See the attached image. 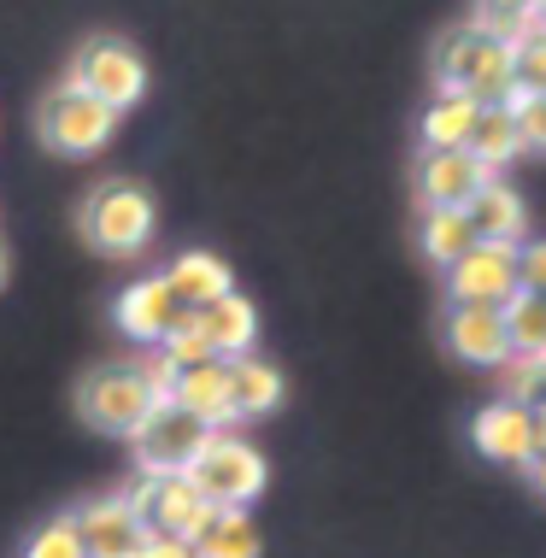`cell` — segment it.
I'll return each mask as SVG.
<instances>
[{"mask_svg":"<svg viewBox=\"0 0 546 558\" xmlns=\"http://www.w3.org/2000/svg\"><path fill=\"white\" fill-rule=\"evenodd\" d=\"M464 213H470L476 241H499V247H518V241H529V206H523V194L511 189V183H499V177H488V183L470 194Z\"/></svg>","mask_w":546,"mask_h":558,"instance_id":"obj_17","label":"cell"},{"mask_svg":"<svg viewBox=\"0 0 546 558\" xmlns=\"http://www.w3.org/2000/svg\"><path fill=\"white\" fill-rule=\"evenodd\" d=\"M194 558H259V530H253L247 506H211L201 530L189 535Z\"/></svg>","mask_w":546,"mask_h":558,"instance_id":"obj_18","label":"cell"},{"mask_svg":"<svg viewBox=\"0 0 546 558\" xmlns=\"http://www.w3.org/2000/svg\"><path fill=\"white\" fill-rule=\"evenodd\" d=\"M518 289L546 294V241H518Z\"/></svg>","mask_w":546,"mask_h":558,"instance_id":"obj_29","label":"cell"},{"mask_svg":"<svg viewBox=\"0 0 546 558\" xmlns=\"http://www.w3.org/2000/svg\"><path fill=\"white\" fill-rule=\"evenodd\" d=\"M529 417H535V452H541V447H546V400L529 405Z\"/></svg>","mask_w":546,"mask_h":558,"instance_id":"obj_33","label":"cell"},{"mask_svg":"<svg viewBox=\"0 0 546 558\" xmlns=\"http://www.w3.org/2000/svg\"><path fill=\"white\" fill-rule=\"evenodd\" d=\"M36 130H41V142H48L53 154H65V159H88V154H100V147L112 142L118 112L106 107V100L88 95L83 83H71V77H65L48 100H41Z\"/></svg>","mask_w":546,"mask_h":558,"instance_id":"obj_4","label":"cell"},{"mask_svg":"<svg viewBox=\"0 0 546 558\" xmlns=\"http://www.w3.org/2000/svg\"><path fill=\"white\" fill-rule=\"evenodd\" d=\"M535 376H541V400H546V353H535Z\"/></svg>","mask_w":546,"mask_h":558,"instance_id":"obj_35","label":"cell"},{"mask_svg":"<svg viewBox=\"0 0 546 558\" xmlns=\"http://www.w3.org/2000/svg\"><path fill=\"white\" fill-rule=\"evenodd\" d=\"M482 12H499V19H529V0H476Z\"/></svg>","mask_w":546,"mask_h":558,"instance_id":"obj_31","label":"cell"},{"mask_svg":"<svg viewBox=\"0 0 546 558\" xmlns=\"http://www.w3.org/2000/svg\"><path fill=\"white\" fill-rule=\"evenodd\" d=\"M506 336H511V353H546V294H529V289H518L506 300Z\"/></svg>","mask_w":546,"mask_h":558,"instance_id":"obj_24","label":"cell"},{"mask_svg":"<svg viewBox=\"0 0 546 558\" xmlns=\"http://www.w3.org/2000/svg\"><path fill=\"white\" fill-rule=\"evenodd\" d=\"M488 177V171L470 147H423V159H417V201L423 206H464L470 194H476Z\"/></svg>","mask_w":546,"mask_h":558,"instance_id":"obj_14","label":"cell"},{"mask_svg":"<svg viewBox=\"0 0 546 558\" xmlns=\"http://www.w3.org/2000/svg\"><path fill=\"white\" fill-rule=\"evenodd\" d=\"M417 247L429 265H452L459 253L476 247V230H470V213L464 206H423V223H417Z\"/></svg>","mask_w":546,"mask_h":558,"instance_id":"obj_20","label":"cell"},{"mask_svg":"<svg viewBox=\"0 0 546 558\" xmlns=\"http://www.w3.org/2000/svg\"><path fill=\"white\" fill-rule=\"evenodd\" d=\"M124 500L135 506V518H142L147 535H177V541H189L201 530V518L211 511L189 471H142V482H135Z\"/></svg>","mask_w":546,"mask_h":558,"instance_id":"obj_6","label":"cell"},{"mask_svg":"<svg viewBox=\"0 0 546 558\" xmlns=\"http://www.w3.org/2000/svg\"><path fill=\"white\" fill-rule=\"evenodd\" d=\"M499 388H506V395H499V400L535 405V400H541V376H535V359H529V353H511L506 365H499Z\"/></svg>","mask_w":546,"mask_h":558,"instance_id":"obj_27","label":"cell"},{"mask_svg":"<svg viewBox=\"0 0 546 558\" xmlns=\"http://www.w3.org/2000/svg\"><path fill=\"white\" fill-rule=\"evenodd\" d=\"M194 488L206 494V506H253L265 494V459L253 452V441H241V435H218L211 429V441L194 452L189 464Z\"/></svg>","mask_w":546,"mask_h":558,"instance_id":"obj_5","label":"cell"},{"mask_svg":"<svg viewBox=\"0 0 546 558\" xmlns=\"http://www.w3.org/2000/svg\"><path fill=\"white\" fill-rule=\"evenodd\" d=\"M476 112H482V100L476 95H464V88H441V95L429 100V112H423V147H464L470 142V130H476Z\"/></svg>","mask_w":546,"mask_h":558,"instance_id":"obj_21","label":"cell"},{"mask_svg":"<svg viewBox=\"0 0 546 558\" xmlns=\"http://www.w3.org/2000/svg\"><path fill=\"white\" fill-rule=\"evenodd\" d=\"M112 318H118V329H124V336L159 347L165 336H177V329L194 324V306H182L165 277H142V282H130V289L118 294Z\"/></svg>","mask_w":546,"mask_h":558,"instance_id":"obj_11","label":"cell"},{"mask_svg":"<svg viewBox=\"0 0 546 558\" xmlns=\"http://www.w3.org/2000/svg\"><path fill=\"white\" fill-rule=\"evenodd\" d=\"M230 400H235V417H265L282 405V371L265 365V359L241 353L230 359Z\"/></svg>","mask_w":546,"mask_h":558,"instance_id":"obj_22","label":"cell"},{"mask_svg":"<svg viewBox=\"0 0 546 558\" xmlns=\"http://www.w3.org/2000/svg\"><path fill=\"white\" fill-rule=\"evenodd\" d=\"M523 476H529V482H535V494H546V447H541V452H535V459H529V464H523Z\"/></svg>","mask_w":546,"mask_h":558,"instance_id":"obj_32","label":"cell"},{"mask_svg":"<svg viewBox=\"0 0 546 558\" xmlns=\"http://www.w3.org/2000/svg\"><path fill=\"white\" fill-rule=\"evenodd\" d=\"M0 282H7V247H0Z\"/></svg>","mask_w":546,"mask_h":558,"instance_id":"obj_36","label":"cell"},{"mask_svg":"<svg viewBox=\"0 0 546 558\" xmlns=\"http://www.w3.org/2000/svg\"><path fill=\"white\" fill-rule=\"evenodd\" d=\"M154 405H159L154 365H100V371H88V383L77 388L83 424L100 429V435H135Z\"/></svg>","mask_w":546,"mask_h":558,"instance_id":"obj_3","label":"cell"},{"mask_svg":"<svg viewBox=\"0 0 546 558\" xmlns=\"http://www.w3.org/2000/svg\"><path fill=\"white\" fill-rule=\"evenodd\" d=\"M511 77H518V95H546V29H529L511 41Z\"/></svg>","mask_w":546,"mask_h":558,"instance_id":"obj_25","label":"cell"},{"mask_svg":"<svg viewBox=\"0 0 546 558\" xmlns=\"http://www.w3.org/2000/svg\"><path fill=\"white\" fill-rule=\"evenodd\" d=\"M71 523H77V541L88 558H135L147 547V530L142 518H135V506L124 494H95V500H83L71 511Z\"/></svg>","mask_w":546,"mask_h":558,"instance_id":"obj_10","label":"cell"},{"mask_svg":"<svg viewBox=\"0 0 546 558\" xmlns=\"http://www.w3.org/2000/svg\"><path fill=\"white\" fill-rule=\"evenodd\" d=\"M130 441H135L142 471H189L194 452L211 441V424H206V417H194L189 405H177L171 395H159V405L142 417V429H135Z\"/></svg>","mask_w":546,"mask_h":558,"instance_id":"obj_8","label":"cell"},{"mask_svg":"<svg viewBox=\"0 0 546 558\" xmlns=\"http://www.w3.org/2000/svg\"><path fill=\"white\" fill-rule=\"evenodd\" d=\"M194 329L206 336V347H211L218 359H241V353H253V336H259V312H253L247 294L223 289L218 300L194 306Z\"/></svg>","mask_w":546,"mask_h":558,"instance_id":"obj_16","label":"cell"},{"mask_svg":"<svg viewBox=\"0 0 546 558\" xmlns=\"http://www.w3.org/2000/svg\"><path fill=\"white\" fill-rule=\"evenodd\" d=\"M435 83L441 88H464L482 107H511L518 95V77H511V41L488 36L476 24H452L441 41H435Z\"/></svg>","mask_w":546,"mask_h":558,"instance_id":"obj_1","label":"cell"},{"mask_svg":"<svg viewBox=\"0 0 546 558\" xmlns=\"http://www.w3.org/2000/svg\"><path fill=\"white\" fill-rule=\"evenodd\" d=\"M77 230L95 253H106V259H135V253H147V241H154V201L135 183H100L83 201Z\"/></svg>","mask_w":546,"mask_h":558,"instance_id":"obj_2","label":"cell"},{"mask_svg":"<svg viewBox=\"0 0 546 558\" xmlns=\"http://www.w3.org/2000/svg\"><path fill=\"white\" fill-rule=\"evenodd\" d=\"M24 558H88V553H83V541H77V523L59 518V523H48V530L29 535Z\"/></svg>","mask_w":546,"mask_h":558,"instance_id":"obj_26","label":"cell"},{"mask_svg":"<svg viewBox=\"0 0 546 558\" xmlns=\"http://www.w3.org/2000/svg\"><path fill=\"white\" fill-rule=\"evenodd\" d=\"M518 294V247H499V241H476L470 253L447 265V300L464 306H506Z\"/></svg>","mask_w":546,"mask_h":558,"instance_id":"obj_9","label":"cell"},{"mask_svg":"<svg viewBox=\"0 0 546 558\" xmlns=\"http://www.w3.org/2000/svg\"><path fill=\"white\" fill-rule=\"evenodd\" d=\"M159 395H171L177 405H189L194 417H206L211 429L235 417V400H230V359H194V365H177V371H159Z\"/></svg>","mask_w":546,"mask_h":558,"instance_id":"obj_12","label":"cell"},{"mask_svg":"<svg viewBox=\"0 0 546 558\" xmlns=\"http://www.w3.org/2000/svg\"><path fill=\"white\" fill-rule=\"evenodd\" d=\"M71 83H83L112 112H130L147 95V59L118 36H95V41H83L77 65H71Z\"/></svg>","mask_w":546,"mask_h":558,"instance_id":"obj_7","label":"cell"},{"mask_svg":"<svg viewBox=\"0 0 546 558\" xmlns=\"http://www.w3.org/2000/svg\"><path fill=\"white\" fill-rule=\"evenodd\" d=\"M529 19H535V29H546V0H529Z\"/></svg>","mask_w":546,"mask_h":558,"instance_id":"obj_34","label":"cell"},{"mask_svg":"<svg viewBox=\"0 0 546 558\" xmlns=\"http://www.w3.org/2000/svg\"><path fill=\"white\" fill-rule=\"evenodd\" d=\"M470 441H476L482 459L523 471V464L535 459V417H529V405H518V400H494V405H482V412H476Z\"/></svg>","mask_w":546,"mask_h":558,"instance_id":"obj_15","label":"cell"},{"mask_svg":"<svg viewBox=\"0 0 546 558\" xmlns=\"http://www.w3.org/2000/svg\"><path fill=\"white\" fill-rule=\"evenodd\" d=\"M470 154H476L488 171H506L511 159L523 154V135H518V118H511V107H482L476 112V130H470Z\"/></svg>","mask_w":546,"mask_h":558,"instance_id":"obj_23","label":"cell"},{"mask_svg":"<svg viewBox=\"0 0 546 558\" xmlns=\"http://www.w3.org/2000/svg\"><path fill=\"white\" fill-rule=\"evenodd\" d=\"M165 282H171V294L182 306H206V300H218L223 289H235L230 265H223L218 253H177V259L165 265Z\"/></svg>","mask_w":546,"mask_h":558,"instance_id":"obj_19","label":"cell"},{"mask_svg":"<svg viewBox=\"0 0 546 558\" xmlns=\"http://www.w3.org/2000/svg\"><path fill=\"white\" fill-rule=\"evenodd\" d=\"M135 558H194V547H189V541H177V535H147V547Z\"/></svg>","mask_w":546,"mask_h":558,"instance_id":"obj_30","label":"cell"},{"mask_svg":"<svg viewBox=\"0 0 546 558\" xmlns=\"http://www.w3.org/2000/svg\"><path fill=\"white\" fill-rule=\"evenodd\" d=\"M441 336L452 347V359H464V365H476V371H499L511 359L506 312L499 306H464V300H452Z\"/></svg>","mask_w":546,"mask_h":558,"instance_id":"obj_13","label":"cell"},{"mask_svg":"<svg viewBox=\"0 0 546 558\" xmlns=\"http://www.w3.org/2000/svg\"><path fill=\"white\" fill-rule=\"evenodd\" d=\"M511 118H518L523 154H546V95H518L511 100Z\"/></svg>","mask_w":546,"mask_h":558,"instance_id":"obj_28","label":"cell"}]
</instances>
